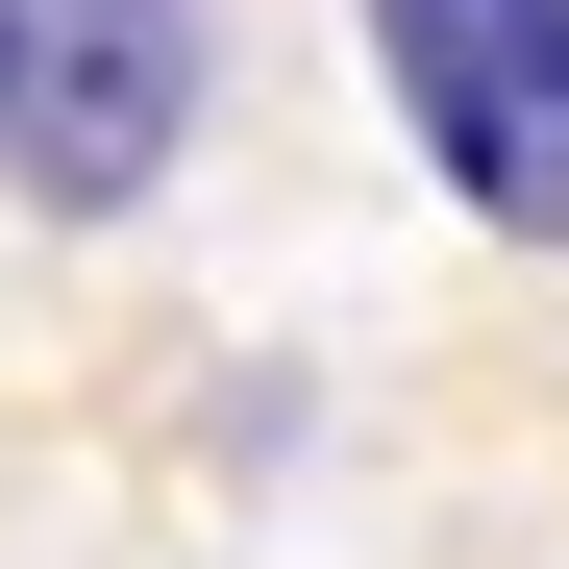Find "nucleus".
I'll use <instances>...</instances> for the list:
<instances>
[{"instance_id":"obj_1","label":"nucleus","mask_w":569,"mask_h":569,"mask_svg":"<svg viewBox=\"0 0 569 569\" xmlns=\"http://www.w3.org/2000/svg\"><path fill=\"white\" fill-rule=\"evenodd\" d=\"M371 74L470 223L569 248V0H371Z\"/></svg>"},{"instance_id":"obj_2","label":"nucleus","mask_w":569,"mask_h":569,"mask_svg":"<svg viewBox=\"0 0 569 569\" xmlns=\"http://www.w3.org/2000/svg\"><path fill=\"white\" fill-rule=\"evenodd\" d=\"M199 124V0H0V173L26 199H149Z\"/></svg>"}]
</instances>
